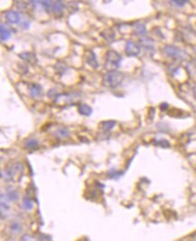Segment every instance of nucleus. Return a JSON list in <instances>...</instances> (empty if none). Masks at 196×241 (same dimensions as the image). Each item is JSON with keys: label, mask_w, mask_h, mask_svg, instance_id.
Returning a JSON list of instances; mask_svg holds the SVG:
<instances>
[{"label": "nucleus", "mask_w": 196, "mask_h": 241, "mask_svg": "<svg viewBox=\"0 0 196 241\" xmlns=\"http://www.w3.org/2000/svg\"><path fill=\"white\" fill-rule=\"evenodd\" d=\"M123 80V74L117 71L108 72L103 75L102 84L104 86L108 88H115L119 86Z\"/></svg>", "instance_id": "obj_1"}, {"label": "nucleus", "mask_w": 196, "mask_h": 241, "mask_svg": "<svg viewBox=\"0 0 196 241\" xmlns=\"http://www.w3.org/2000/svg\"><path fill=\"white\" fill-rule=\"evenodd\" d=\"M122 57L119 53L116 51H108L106 53V62H105V69L108 72L116 71L121 64Z\"/></svg>", "instance_id": "obj_2"}, {"label": "nucleus", "mask_w": 196, "mask_h": 241, "mask_svg": "<svg viewBox=\"0 0 196 241\" xmlns=\"http://www.w3.org/2000/svg\"><path fill=\"white\" fill-rule=\"evenodd\" d=\"M24 167L22 163L20 162H16L15 164L12 165V167L7 171V179H13L15 180V178H19L23 172H24Z\"/></svg>", "instance_id": "obj_3"}, {"label": "nucleus", "mask_w": 196, "mask_h": 241, "mask_svg": "<svg viewBox=\"0 0 196 241\" xmlns=\"http://www.w3.org/2000/svg\"><path fill=\"white\" fill-rule=\"evenodd\" d=\"M125 50L128 56H136L140 53V46L134 41H127Z\"/></svg>", "instance_id": "obj_4"}, {"label": "nucleus", "mask_w": 196, "mask_h": 241, "mask_svg": "<svg viewBox=\"0 0 196 241\" xmlns=\"http://www.w3.org/2000/svg\"><path fill=\"white\" fill-rule=\"evenodd\" d=\"M85 61L87 62V64H89V65H91V67H93L94 69H96L99 66V64L96 60V56L93 51H89L86 53L85 55Z\"/></svg>", "instance_id": "obj_5"}, {"label": "nucleus", "mask_w": 196, "mask_h": 241, "mask_svg": "<svg viewBox=\"0 0 196 241\" xmlns=\"http://www.w3.org/2000/svg\"><path fill=\"white\" fill-rule=\"evenodd\" d=\"M164 52L165 53L170 57H174V58H181L182 57V53L179 49L174 47V46H166L164 48Z\"/></svg>", "instance_id": "obj_6"}, {"label": "nucleus", "mask_w": 196, "mask_h": 241, "mask_svg": "<svg viewBox=\"0 0 196 241\" xmlns=\"http://www.w3.org/2000/svg\"><path fill=\"white\" fill-rule=\"evenodd\" d=\"M78 112L80 114L83 116H90L92 113V108L86 103H79L78 104Z\"/></svg>", "instance_id": "obj_7"}, {"label": "nucleus", "mask_w": 196, "mask_h": 241, "mask_svg": "<svg viewBox=\"0 0 196 241\" xmlns=\"http://www.w3.org/2000/svg\"><path fill=\"white\" fill-rule=\"evenodd\" d=\"M6 19L10 24H18L20 22V16L17 12L10 10V11L7 12Z\"/></svg>", "instance_id": "obj_8"}, {"label": "nucleus", "mask_w": 196, "mask_h": 241, "mask_svg": "<svg viewBox=\"0 0 196 241\" xmlns=\"http://www.w3.org/2000/svg\"><path fill=\"white\" fill-rule=\"evenodd\" d=\"M19 57L22 58L23 60L28 62V63H30L32 65H35L36 64L37 62V58L36 56L34 55L33 53H30V52H24V53H22L19 55Z\"/></svg>", "instance_id": "obj_9"}, {"label": "nucleus", "mask_w": 196, "mask_h": 241, "mask_svg": "<svg viewBox=\"0 0 196 241\" xmlns=\"http://www.w3.org/2000/svg\"><path fill=\"white\" fill-rule=\"evenodd\" d=\"M31 97H38L42 93V87L37 84H31L28 88Z\"/></svg>", "instance_id": "obj_10"}, {"label": "nucleus", "mask_w": 196, "mask_h": 241, "mask_svg": "<svg viewBox=\"0 0 196 241\" xmlns=\"http://www.w3.org/2000/svg\"><path fill=\"white\" fill-rule=\"evenodd\" d=\"M54 135L59 138H66L70 135V131L65 127H60L54 131Z\"/></svg>", "instance_id": "obj_11"}, {"label": "nucleus", "mask_w": 196, "mask_h": 241, "mask_svg": "<svg viewBox=\"0 0 196 241\" xmlns=\"http://www.w3.org/2000/svg\"><path fill=\"white\" fill-rule=\"evenodd\" d=\"M64 6L63 3L62 1H55L53 2V6H52V12L55 15H61L63 11Z\"/></svg>", "instance_id": "obj_12"}, {"label": "nucleus", "mask_w": 196, "mask_h": 241, "mask_svg": "<svg viewBox=\"0 0 196 241\" xmlns=\"http://www.w3.org/2000/svg\"><path fill=\"white\" fill-rule=\"evenodd\" d=\"M0 34H1V40L2 41H6L8 38H10L11 36V32L10 30H8L6 26L4 25V24H1V28H0Z\"/></svg>", "instance_id": "obj_13"}, {"label": "nucleus", "mask_w": 196, "mask_h": 241, "mask_svg": "<svg viewBox=\"0 0 196 241\" xmlns=\"http://www.w3.org/2000/svg\"><path fill=\"white\" fill-rule=\"evenodd\" d=\"M135 30H136V35H138V36H146V34H147L146 26H145V24H141V23L136 24V25H135Z\"/></svg>", "instance_id": "obj_14"}, {"label": "nucleus", "mask_w": 196, "mask_h": 241, "mask_svg": "<svg viewBox=\"0 0 196 241\" xmlns=\"http://www.w3.org/2000/svg\"><path fill=\"white\" fill-rule=\"evenodd\" d=\"M39 142L36 139H27L24 142V148L25 149H34L38 146Z\"/></svg>", "instance_id": "obj_15"}, {"label": "nucleus", "mask_w": 196, "mask_h": 241, "mask_svg": "<svg viewBox=\"0 0 196 241\" xmlns=\"http://www.w3.org/2000/svg\"><path fill=\"white\" fill-rule=\"evenodd\" d=\"M116 125V122L115 121H104L102 122H100V127L104 130V131H108L113 129Z\"/></svg>", "instance_id": "obj_16"}, {"label": "nucleus", "mask_w": 196, "mask_h": 241, "mask_svg": "<svg viewBox=\"0 0 196 241\" xmlns=\"http://www.w3.org/2000/svg\"><path fill=\"white\" fill-rule=\"evenodd\" d=\"M10 230L14 233H19L22 231V225L19 222L14 221L10 224Z\"/></svg>", "instance_id": "obj_17"}, {"label": "nucleus", "mask_w": 196, "mask_h": 241, "mask_svg": "<svg viewBox=\"0 0 196 241\" xmlns=\"http://www.w3.org/2000/svg\"><path fill=\"white\" fill-rule=\"evenodd\" d=\"M141 43H142V44H143V46L147 49V50H151V49H153V47H154V44H153V41L152 40H150V39H147V38H146V37H143L142 39H141Z\"/></svg>", "instance_id": "obj_18"}, {"label": "nucleus", "mask_w": 196, "mask_h": 241, "mask_svg": "<svg viewBox=\"0 0 196 241\" xmlns=\"http://www.w3.org/2000/svg\"><path fill=\"white\" fill-rule=\"evenodd\" d=\"M23 208L25 210H31L33 208V202L29 198H24L23 200Z\"/></svg>", "instance_id": "obj_19"}, {"label": "nucleus", "mask_w": 196, "mask_h": 241, "mask_svg": "<svg viewBox=\"0 0 196 241\" xmlns=\"http://www.w3.org/2000/svg\"><path fill=\"white\" fill-rule=\"evenodd\" d=\"M7 199L10 200V201H15L18 199V193L14 191V190H10L7 191Z\"/></svg>", "instance_id": "obj_20"}, {"label": "nucleus", "mask_w": 196, "mask_h": 241, "mask_svg": "<svg viewBox=\"0 0 196 241\" xmlns=\"http://www.w3.org/2000/svg\"><path fill=\"white\" fill-rule=\"evenodd\" d=\"M42 7H43L46 11L50 12L51 10H52V6H53V2L52 1H41Z\"/></svg>", "instance_id": "obj_21"}, {"label": "nucleus", "mask_w": 196, "mask_h": 241, "mask_svg": "<svg viewBox=\"0 0 196 241\" xmlns=\"http://www.w3.org/2000/svg\"><path fill=\"white\" fill-rule=\"evenodd\" d=\"M122 173L120 171H115V170H111L109 172H108V176L109 178H112V179H117L119 177H120Z\"/></svg>", "instance_id": "obj_22"}, {"label": "nucleus", "mask_w": 196, "mask_h": 241, "mask_svg": "<svg viewBox=\"0 0 196 241\" xmlns=\"http://www.w3.org/2000/svg\"><path fill=\"white\" fill-rule=\"evenodd\" d=\"M20 241H36V238L30 235H24L21 237Z\"/></svg>", "instance_id": "obj_23"}, {"label": "nucleus", "mask_w": 196, "mask_h": 241, "mask_svg": "<svg viewBox=\"0 0 196 241\" xmlns=\"http://www.w3.org/2000/svg\"><path fill=\"white\" fill-rule=\"evenodd\" d=\"M156 144L159 145V146H161V147H166V148H168V147L170 146V143L168 142L166 140H161L158 142H156Z\"/></svg>", "instance_id": "obj_24"}, {"label": "nucleus", "mask_w": 196, "mask_h": 241, "mask_svg": "<svg viewBox=\"0 0 196 241\" xmlns=\"http://www.w3.org/2000/svg\"><path fill=\"white\" fill-rule=\"evenodd\" d=\"M174 5L177 6V7H183L184 6L185 4H187L188 1H186V0H183V1H171Z\"/></svg>", "instance_id": "obj_25"}, {"label": "nucleus", "mask_w": 196, "mask_h": 241, "mask_svg": "<svg viewBox=\"0 0 196 241\" xmlns=\"http://www.w3.org/2000/svg\"><path fill=\"white\" fill-rule=\"evenodd\" d=\"M167 108H168V104H167L166 102H163V103L160 105V109H161L162 111H165Z\"/></svg>", "instance_id": "obj_26"}]
</instances>
